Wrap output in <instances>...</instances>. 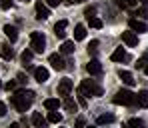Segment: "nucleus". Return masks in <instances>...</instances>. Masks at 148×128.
I'll list each match as a JSON object with an SVG mask.
<instances>
[{"instance_id":"nucleus-7","label":"nucleus","mask_w":148,"mask_h":128,"mask_svg":"<svg viewBox=\"0 0 148 128\" xmlns=\"http://www.w3.org/2000/svg\"><path fill=\"white\" fill-rule=\"evenodd\" d=\"M34 8H36V18H38V20H46V18L50 16V8L46 6V4L36 2V6H34Z\"/></svg>"},{"instance_id":"nucleus-29","label":"nucleus","mask_w":148,"mask_h":128,"mask_svg":"<svg viewBox=\"0 0 148 128\" xmlns=\"http://www.w3.org/2000/svg\"><path fill=\"white\" fill-rule=\"evenodd\" d=\"M30 60H32V50H24V52H22V62L28 64Z\"/></svg>"},{"instance_id":"nucleus-18","label":"nucleus","mask_w":148,"mask_h":128,"mask_svg":"<svg viewBox=\"0 0 148 128\" xmlns=\"http://www.w3.org/2000/svg\"><path fill=\"white\" fill-rule=\"evenodd\" d=\"M84 38H86V26L76 24L74 26V40H84Z\"/></svg>"},{"instance_id":"nucleus-28","label":"nucleus","mask_w":148,"mask_h":128,"mask_svg":"<svg viewBox=\"0 0 148 128\" xmlns=\"http://www.w3.org/2000/svg\"><path fill=\"white\" fill-rule=\"evenodd\" d=\"M98 40H92V42H90V44H88V52H90V54H96V50H98Z\"/></svg>"},{"instance_id":"nucleus-23","label":"nucleus","mask_w":148,"mask_h":128,"mask_svg":"<svg viewBox=\"0 0 148 128\" xmlns=\"http://www.w3.org/2000/svg\"><path fill=\"white\" fill-rule=\"evenodd\" d=\"M98 124H110V122H114V114H100L98 116V120H96Z\"/></svg>"},{"instance_id":"nucleus-25","label":"nucleus","mask_w":148,"mask_h":128,"mask_svg":"<svg viewBox=\"0 0 148 128\" xmlns=\"http://www.w3.org/2000/svg\"><path fill=\"white\" fill-rule=\"evenodd\" d=\"M128 126L130 128H146V122L140 120V118H132V120H128Z\"/></svg>"},{"instance_id":"nucleus-2","label":"nucleus","mask_w":148,"mask_h":128,"mask_svg":"<svg viewBox=\"0 0 148 128\" xmlns=\"http://www.w3.org/2000/svg\"><path fill=\"white\" fill-rule=\"evenodd\" d=\"M80 92H82L84 96H102V86L96 84L94 80H82Z\"/></svg>"},{"instance_id":"nucleus-9","label":"nucleus","mask_w":148,"mask_h":128,"mask_svg":"<svg viewBox=\"0 0 148 128\" xmlns=\"http://www.w3.org/2000/svg\"><path fill=\"white\" fill-rule=\"evenodd\" d=\"M86 72L90 76H98V74H102V64H100L98 60H90L86 64Z\"/></svg>"},{"instance_id":"nucleus-30","label":"nucleus","mask_w":148,"mask_h":128,"mask_svg":"<svg viewBox=\"0 0 148 128\" xmlns=\"http://www.w3.org/2000/svg\"><path fill=\"white\" fill-rule=\"evenodd\" d=\"M4 88H6L8 92H12V90H16V80H8V82L4 84Z\"/></svg>"},{"instance_id":"nucleus-4","label":"nucleus","mask_w":148,"mask_h":128,"mask_svg":"<svg viewBox=\"0 0 148 128\" xmlns=\"http://www.w3.org/2000/svg\"><path fill=\"white\" fill-rule=\"evenodd\" d=\"M30 48H32V52H44L46 38H44L42 32H32L30 34Z\"/></svg>"},{"instance_id":"nucleus-8","label":"nucleus","mask_w":148,"mask_h":128,"mask_svg":"<svg viewBox=\"0 0 148 128\" xmlns=\"http://www.w3.org/2000/svg\"><path fill=\"white\" fill-rule=\"evenodd\" d=\"M128 24H130V30H132V32H138V34H140V32H148V24H146V22H142V20L130 18Z\"/></svg>"},{"instance_id":"nucleus-19","label":"nucleus","mask_w":148,"mask_h":128,"mask_svg":"<svg viewBox=\"0 0 148 128\" xmlns=\"http://www.w3.org/2000/svg\"><path fill=\"white\" fill-rule=\"evenodd\" d=\"M118 76H120V80H122L126 86H132V84H134V76H132L128 70H120V72H118Z\"/></svg>"},{"instance_id":"nucleus-17","label":"nucleus","mask_w":148,"mask_h":128,"mask_svg":"<svg viewBox=\"0 0 148 128\" xmlns=\"http://www.w3.org/2000/svg\"><path fill=\"white\" fill-rule=\"evenodd\" d=\"M110 58H112L114 62H122V60H128V54L124 52V48H116V50L110 54Z\"/></svg>"},{"instance_id":"nucleus-36","label":"nucleus","mask_w":148,"mask_h":128,"mask_svg":"<svg viewBox=\"0 0 148 128\" xmlns=\"http://www.w3.org/2000/svg\"><path fill=\"white\" fill-rule=\"evenodd\" d=\"M126 6H136V0H126Z\"/></svg>"},{"instance_id":"nucleus-3","label":"nucleus","mask_w":148,"mask_h":128,"mask_svg":"<svg viewBox=\"0 0 148 128\" xmlns=\"http://www.w3.org/2000/svg\"><path fill=\"white\" fill-rule=\"evenodd\" d=\"M114 104H122V106H132V104H136V94L134 92H130V90H118L116 94H114Z\"/></svg>"},{"instance_id":"nucleus-22","label":"nucleus","mask_w":148,"mask_h":128,"mask_svg":"<svg viewBox=\"0 0 148 128\" xmlns=\"http://www.w3.org/2000/svg\"><path fill=\"white\" fill-rule=\"evenodd\" d=\"M58 106H60L58 98H48V100H44V108H46V110H58Z\"/></svg>"},{"instance_id":"nucleus-11","label":"nucleus","mask_w":148,"mask_h":128,"mask_svg":"<svg viewBox=\"0 0 148 128\" xmlns=\"http://www.w3.org/2000/svg\"><path fill=\"white\" fill-rule=\"evenodd\" d=\"M66 28H68V22H66V20L56 22V24H54V34H56V38H64V36H66Z\"/></svg>"},{"instance_id":"nucleus-14","label":"nucleus","mask_w":148,"mask_h":128,"mask_svg":"<svg viewBox=\"0 0 148 128\" xmlns=\"http://www.w3.org/2000/svg\"><path fill=\"white\" fill-rule=\"evenodd\" d=\"M32 124L36 128H46V124H48V118H44L40 112H34L32 114Z\"/></svg>"},{"instance_id":"nucleus-27","label":"nucleus","mask_w":148,"mask_h":128,"mask_svg":"<svg viewBox=\"0 0 148 128\" xmlns=\"http://www.w3.org/2000/svg\"><path fill=\"white\" fill-rule=\"evenodd\" d=\"M136 14H138V16H142V18H148V4L140 6V8L136 10Z\"/></svg>"},{"instance_id":"nucleus-16","label":"nucleus","mask_w":148,"mask_h":128,"mask_svg":"<svg viewBox=\"0 0 148 128\" xmlns=\"http://www.w3.org/2000/svg\"><path fill=\"white\" fill-rule=\"evenodd\" d=\"M136 104L142 108H148V90H140L136 94Z\"/></svg>"},{"instance_id":"nucleus-39","label":"nucleus","mask_w":148,"mask_h":128,"mask_svg":"<svg viewBox=\"0 0 148 128\" xmlns=\"http://www.w3.org/2000/svg\"><path fill=\"white\" fill-rule=\"evenodd\" d=\"M72 2H86V0H72Z\"/></svg>"},{"instance_id":"nucleus-6","label":"nucleus","mask_w":148,"mask_h":128,"mask_svg":"<svg viewBox=\"0 0 148 128\" xmlns=\"http://www.w3.org/2000/svg\"><path fill=\"white\" fill-rule=\"evenodd\" d=\"M50 64H52V68H56V70H64L66 68V62H64V58H62V54H50Z\"/></svg>"},{"instance_id":"nucleus-24","label":"nucleus","mask_w":148,"mask_h":128,"mask_svg":"<svg viewBox=\"0 0 148 128\" xmlns=\"http://www.w3.org/2000/svg\"><path fill=\"white\" fill-rule=\"evenodd\" d=\"M62 120V114L58 112V110H50L48 112V122H54V124H58Z\"/></svg>"},{"instance_id":"nucleus-1","label":"nucleus","mask_w":148,"mask_h":128,"mask_svg":"<svg viewBox=\"0 0 148 128\" xmlns=\"http://www.w3.org/2000/svg\"><path fill=\"white\" fill-rule=\"evenodd\" d=\"M34 92L32 90H18V92H14L12 94V98H10V102L16 106V110L18 112H26L28 108H30V104L34 100Z\"/></svg>"},{"instance_id":"nucleus-37","label":"nucleus","mask_w":148,"mask_h":128,"mask_svg":"<svg viewBox=\"0 0 148 128\" xmlns=\"http://www.w3.org/2000/svg\"><path fill=\"white\" fill-rule=\"evenodd\" d=\"M8 128H20V124H18V122H12V124H10Z\"/></svg>"},{"instance_id":"nucleus-13","label":"nucleus","mask_w":148,"mask_h":128,"mask_svg":"<svg viewBox=\"0 0 148 128\" xmlns=\"http://www.w3.org/2000/svg\"><path fill=\"white\" fill-rule=\"evenodd\" d=\"M122 42L128 46H138V36L134 32H122Z\"/></svg>"},{"instance_id":"nucleus-10","label":"nucleus","mask_w":148,"mask_h":128,"mask_svg":"<svg viewBox=\"0 0 148 128\" xmlns=\"http://www.w3.org/2000/svg\"><path fill=\"white\" fill-rule=\"evenodd\" d=\"M34 78H36V82H40V84H44L46 80L50 78V72L46 68H42V66H38V68H34Z\"/></svg>"},{"instance_id":"nucleus-26","label":"nucleus","mask_w":148,"mask_h":128,"mask_svg":"<svg viewBox=\"0 0 148 128\" xmlns=\"http://www.w3.org/2000/svg\"><path fill=\"white\" fill-rule=\"evenodd\" d=\"M88 24H90V28H102L104 22L100 20L98 16H90V18H88Z\"/></svg>"},{"instance_id":"nucleus-31","label":"nucleus","mask_w":148,"mask_h":128,"mask_svg":"<svg viewBox=\"0 0 148 128\" xmlns=\"http://www.w3.org/2000/svg\"><path fill=\"white\" fill-rule=\"evenodd\" d=\"M84 14H86V18H90V16H96V8H94V6H88V8L84 10Z\"/></svg>"},{"instance_id":"nucleus-32","label":"nucleus","mask_w":148,"mask_h":128,"mask_svg":"<svg viewBox=\"0 0 148 128\" xmlns=\"http://www.w3.org/2000/svg\"><path fill=\"white\" fill-rule=\"evenodd\" d=\"M12 4H14V0H2V10H8V8H12Z\"/></svg>"},{"instance_id":"nucleus-33","label":"nucleus","mask_w":148,"mask_h":128,"mask_svg":"<svg viewBox=\"0 0 148 128\" xmlns=\"http://www.w3.org/2000/svg\"><path fill=\"white\" fill-rule=\"evenodd\" d=\"M74 128H86V122H84V118H78V120H76V124H74Z\"/></svg>"},{"instance_id":"nucleus-42","label":"nucleus","mask_w":148,"mask_h":128,"mask_svg":"<svg viewBox=\"0 0 148 128\" xmlns=\"http://www.w3.org/2000/svg\"><path fill=\"white\" fill-rule=\"evenodd\" d=\"M88 128H94V126H88Z\"/></svg>"},{"instance_id":"nucleus-20","label":"nucleus","mask_w":148,"mask_h":128,"mask_svg":"<svg viewBox=\"0 0 148 128\" xmlns=\"http://www.w3.org/2000/svg\"><path fill=\"white\" fill-rule=\"evenodd\" d=\"M74 52V42L72 40H64L60 46V54H72Z\"/></svg>"},{"instance_id":"nucleus-41","label":"nucleus","mask_w":148,"mask_h":128,"mask_svg":"<svg viewBox=\"0 0 148 128\" xmlns=\"http://www.w3.org/2000/svg\"><path fill=\"white\" fill-rule=\"evenodd\" d=\"M0 90H2V82H0Z\"/></svg>"},{"instance_id":"nucleus-34","label":"nucleus","mask_w":148,"mask_h":128,"mask_svg":"<svg viewBox=\"0 0 148 128\" xmlns=\"http://www.w3.org/2000/svg\"><path fill=\"white\" fill-rule=\"evenodd\" d=\"M4 114H6V104L0 102V116H4Z\"/></svg>"},{"instance_id":"nucleus-21","label":"nucleus","mask_w":148,"mask_h":128,"mask_svg":"<svg viewBox=\"0 0 148 128\" xmlns=\"http://www.w3.org/2000/svg\"><path fill=\"white\" fill-rule=\"evenodd\" d=\"M64 108H66L68 112H76V110H78V104L74 102L70 96H66V98H64Z\"/></svg>"},{"instance_id":"nucleus-12","label":"nucleus","mask_w":148,"mask_h":128,"mask_svg":"<svg viewBox=\"0 0 148 128\" xmlns=\"http://www.w3.org/2000/svg\"><path fill=\"white\" fill-rule=\"evenodd\" d=\"M4 34H6V38H8L10 42H16V40H18V30H16V26L6 24L4 26Z\"/></svg>"},{"instance_id":"nucleus-15","label":"nucleus","mask_w":148,"mask_h":128,"mask_svg":"<svg viewBox=\"0 0 148 128\" xmlns=\"http://www.w3.org/2000/svg\"><path fill=\"white\" fill-rule=\"evenodd\" d=\"M0 56H2L4 60H12V58H14V50L10 48V44H2V46H0Z\"/></svg>"},{"instance_id":"nucleus-43","label":"nucleus","mask_w":148,"mask_h":128,"mask_svg":"<svg viewBox=\"0 0 148 128\" xmlns=\"http://www.w3.org/2000/svg\"><path fill=\"white\" fill-rule=\"evenodd\" d=\"M24 2H28V0H24Z\"/></svg>"},{"instance_id":"nucleus-40","label":"nucleus","mask_w":148,"mask_h":128,"mask_svg":"<svg viewBox=\"0 0 148 128\" xmlns=\"http://www.w3.org/2000/svg\"><path fill=\"white\" fill-rule=\"evenodd\" d=\"M142 4H148V0H142Z\"/></svg>"},{"instance_id":"nucleus-38","label":"nucleus","mask_w":148,"mask_h":128,"mask_svg":"<svg viewBox=\"0 0 148 128\" xmlns=\"http://www.w3.org/2000/svg\"><path fill=\"white\" fill-rule=\"evenodd\" d=\"M144 74H146V76H148V64H146V66H144Z\"/></svg>"},{"instance_id":"nucleus-5","label":"nucleus","mask_w":148,"mask_h":128,"mask_svg":"<svg viewBox=\"0 0 148 128\" xmlns=\"http://www.w3.org/2000/svg\"><path fill=\"white\" fill-rule=\"evenodd\" d=\"M72 92V80L70 78H62L60 82H58V96H68Z\"/></svg>"},{"instance_id":"nucleus-35","label":"nucleus","mask_w":148,"mask_h":128,"mask_svg":"<svg viewBox=\"0 0 148 128\" xmlns=\"http://www.w3.org/2000/svg\"><path fill=\"white\" fill-rule=\"evenodd\" d=\"M46 4H48V6H58L60 0H46Z\"/></svg>"}]
</instances>
